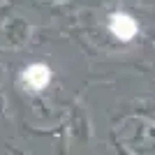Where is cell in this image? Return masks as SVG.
Wrapping results in <instances>:
<instances>
[{
  "instance_id": "6da1fadb",
  "label": "cell",
  "mask_w": 155,
  "mask_h": 155,
  "mask_svg": "<svg viewBox=\"0 0 155 155\" xmlns=\"http://www.w3.org/2000/svg\"><path fill=\"white\" fill-rule=\"evenodd\" d=\"M109 30L116 35L120 42H130V39L137 35L139 26H137V21L132 14L127 12H114L109 16Z\"/></svg>"
},
{
  "instance_id": "7a4b0ae2",
  "label": "cell",
  "mask_w": 155,
  "mask_h": 155,
  "mask_svg": "<svg viewBox=\"0 0 155 155\" xmlns=\"http://www.w3.org/2000/svg\"><path fill=\"white\" fill-rule=\"evenodd\" d=\"M21 79H23V84H26L30 91H42V88H46L49 81H51V70L42 63H35V65H30V67L23 70Z\"/></svg>"
}]
</instances>
